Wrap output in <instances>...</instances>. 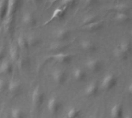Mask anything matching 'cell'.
Returning a JSON list of instances; mask_svg holds the SVG:
<instances>
[{"instance_id": "5", "label": "cell", "mask_w": 132, "mask_h": 118, "mask_svg": "<svg viewBox=\"0 0 132 118\" xmlns=\"http://www.w3.org/2000/svg\"><path fill=\"white\" fill-rule=\"evenodd\" d=\"M85 66L87 69V70H89L90 72L97 73L102 69L103 64L100 60L95 58H90L87 60L85 63Z\"/></svg>"}, {"instance_id": "37", "label": "cell", "mask_w": 132, "mask_h": 118, "mask_svg": "<svg viewBox=\"0 0 132 118\" xmlns=\"http://www.w3.org/2000/svg\"><path fill=\"white\" fill-rule=\"evenodd\" d=\"M59 0H52L51 2H50V7H51L52 5H53L54 4H56L57 2H58Z\"/></svg>"}, {"instance_id": "15", "label": "cell", "mask_w": 132, "mask_h": 118, "mask_svg": "<svg viewBox=\"0 0 132 118\" xmlns=\"http://www.w3.org/2000/svg\"><path fill=\"white\" fill-rule=\"evenodd\" d=\"M22 23L29 27H33L36 25V19L33 13L26 12L22 15Z\"/></svg>"}, {"instance_id": "2", "label": "cell", "mask_w": 132, "mask_h": 118, "mask_svg": "<svg viewBox=\"0 0 132 118\" xmlns=\"http://www.w3.org/2000/svg\"><path fill=\"white\" fill-rule=\"evenodd\" d=\"M44 99H45V95L43 91L42 90L40 87L39 86L36 87L33 90L31 96V101H32V107L35 109H39L43 105L44 102Z\"/></svg>"}, {"instance_id": "33", "label": "cell", "mask_w": 132, "mask_h": 118, "mask_svg": "<svg viewBox=\"0 0 132 118\" xmlns=\"http://www.w3.org/2000/svg\"><path fill=\"white\" fill-rule=\"evenodd\" d=\"M7 88V83L4 79H0V93H2L5 91V90Z\"/></svg>"}, {"instance_id": "11", "label": "cell", "mask_w": 132, "mask_h": 118, "mask_svg": "<svg viewBox=\"0 0 132 118\" xmlns=\"http://www.w3.org/2000/svg\"><path fill=\"white\" fill-rule=\"evenodd\" d=\"M22 0H8V10L5 18L13 17L19 8Z\"/></svg>"}, {"instance_id": "32", "label": "cell", "mask_w": 132, "mask_h": 118, "mask_svg": "<svg viewBox=\"0 0 132 118\" xmlns=\"http://www.w3.org/2000/svg\"><path fill=\"white\" fill-rule=\"evenodd\" d=\"M19 62V66L21 69H24L26 68L27 66H29V60L27 57L22 56V57H19V59L18 60Z\"/></svg>"}, {"instance_id": "13", "label": "cell", "mask_w": 132, "mask_h": 118, "mask_svg": "<svg viewBox=\"0 0 132 118\" xmlns=\"http://www.w3.org/2000/svg\"><path fill=\"white\" fill-rule=\"evenodd\" d=\"M80 48L88 53H94L97 51V44L90 39H84L80 42Z\"/></svg>"}, {"instance_id": "14", "label": "cell", "mask_w": 132, "mask_h": 118, "mask_svg": "<svg viewBox=\"0 0 132 118\" xmlns=\"http://www.w3.org/2000/svg\"><path fill=\"white\" fill-rule=\"evenodd\" d=\"M67 49H68V45L64 42L56 41L52 43L50 46V51L55 52L56 53H64Z\"/></svg>"}, {"instance_id": "20", "label": "cell", "mask_w": 132, "mask_h": 118, "mask_svg": "<svg viewBox=\"0 0 132 118\" xmlns=\"http://www.w3.org/2000/svg\"><path fill=\"white\" fill-rule=\"evenodd\" d=\"M114 21L121 24L128 23L130 21V16L125 12H118L114 15Z\"/></svg>"}, {"instance_id": "27", "label": "cell", "mask_w": 132, "mask_h": 118, "mask_svg": "<svg viewBox=\"0 0 132 118\" xmlns=\"http://www.w3.org/2000/svg\"><path fill=\"white\" fill-rule=\"evenodd\" d=\"M81 111L80 109L73 107L69 109L67 113V118H79L80 117Z\"/></svg>"}, {"instance_id": "6", "label": "cell", "mask_w": 132, "mask_h": 118, "mask_svg": "<svg viewBox=\"0 0 132 118\" xmlns=\"http://www.w3.org/2000/svg\"><path fill=\"white\" fill-rule=\"evenodd\" d=\"M61 109V103L56 97L50 98L47 102V110L52 115L57 114Z\"/></svg>"}, {"instance_id": "24", "label": "cell", "mask_w": 132, "mask_h": 118, "mask_svg": "<svg viewBox=\"0 0 132 118\" xmlns=\"http://www.w3.org/2000/svg\"><path fill=\"white\" fill-rule=\"evenodd\" d=\"M8 10V0H0V22L4 21Z\"/></svg>"}, {"instance_id": "19", "label": "cell", "mask_w": 132, "mask_h": 118, "mask_svg": "<svg viewBox=\"0 0 132 118\" xmlns=\"http://www.w3.org/2000/svg\"><path fill=\"white\" fill-rule=\"evenodd\" d=\"M87 73L81 68H76L73 71V78L77 82H82L86 80Z\"/></svg>"}, {"instance_id": "26", "label": "cell", "mask_w": 132, "mask_h": 118, "mask_svg": "<svg viewBox=\"0 0 132 118\" xmlns=\"http://www.w3.org/2000/svg\"><path fill=\"white\" fill-rule=\"evenodd\" d=\"M118 48H119L125 53L129 55V53H131V43L129 40H125V41L121 42L118 46Z\"/></svg>"}, {"instance_id": "28", "label": "cell", "mask_w": 132, "mask_h": 118, "mask_svg": "<svg viewBox=\"0 0 132 118\" xmlns=\"http://www.w3.org/2000/svg\"><path fill=\"white\" fill-rule=\"evenodd\" d=\"M114 56L119 60H121V61H125L128 59V55L125 53L124 52H122L119 48H118V46L115 47V49H114Z\"/></svg>"}, {"instance_id": "29", "label": "cell", "mask_w": 132, "mask_h": 118, "mask_svg": "<svg viewBox=\"0 0 132 118\" xmlns=\"http://www.w3.org/2000/svg\"><path fill=\"white\" fill-rule=\"evenodd\" d=\"M14 22H15L14 16L9 17V18H5L4 19V28H5V29L8 32H10L14 27Z\"/></svg>"}, {"instance_id": "10", "label": "cell", "mask_w": 132, "mask_h": 118, "mask_svg": "<svg viewBox=\"0 0 132 118\" xmlns=\"http://www.w3.org/2000/svg\"><path fill=\"white\" fill-rule=\"evenodd\" d=\"M99 92V85L96 82H92L88 84L84 91V96L87 97H94L97 95Z\"/></svg>"}, {"instance_id": "7", "label": "cell", "mask_w": 132, "mask_h": 118, "mask_svg": "<svg viewBox=\"0 0 132 118\" xmlns=\"http://www.w3.org/2000/svg\"><path fill=\"white\" fill-rule=\"evenodd\" d=\"M70 34H71V32L69 29L60 28V29H56L53 32V36L56 41L64 42L70 37Z\"/></svg>"}, {"instance_id": "1", "label": "cell", "mask_w": 132, "mask_h": 118, "mask_svg": "<svg viewBox=\"0 0 132 118\" xmlns=\"http://www.w3.org/2000/svg\"><path fill=\"white\" fill-rule=\"evenodd\" d=\"M118 83V78L114 73L106 74L101 83V87L104 91H110L113 90Z\"/></svg>"}, {"instance_id": "16", "label": "cell", "mask_w": 132, "mask_h": 118, "mask_svg": "<svg viewBox=\"0 0 132 118\" xmlns=\"http://www.w3.org/2000/svg\"><path fill=\"white\" fill-rule=\"evenodd\" d=\"M13 72V66L8 60H2L0 64V75H10Z\"/></svg>"}, {"instance_id": "30", "label": "cell", "mask_w": 132, "mask_h": 118, "mask_svg": "<svg viewBox=\"0 0 132 118\" xmlns=\"http://www.w3.org/2000/svg\"><path fill=\"white\" fill-rule=\"evenodd\" d=\"M11 117L12 118H24V112L21 108L15 107L12 109L11 111Z\"/></svg>"}, {"instance_id": "34", "label": "cell", "mask_w": 132, "mask_h": 118, "mask_svg": "<svg viewBox=\"0 0 132 118\" xmlns=\"http://www.w3.org/2000/svg\"><path fill=\"white\" fill-rule=\"evenodd\" d=\"M97 2V0H85V6L90 7Z\"/></svg>"}, {"instance_id": "39", "label": "cell", "mask_w": 132, "mask_h": 118, "mask_svg": "<svg viewBox=\"0 0 132 118\" xmlns=\"http://www.w3.org/2000/svg\"><path fill=\"white\" fill-rule=\"evenodd\" d=\"M93 118H101V117H94Z\"/></svg>"}, {"instance_id": "3", "label": "cell", "mask_w": 132, "mask_h": 118, "mask_svg": "<svg viewBox=\"0 0 132 118\" xmlns=\"http://www.w3.org/2000/svg\"><path fill=\"white\" fill-rule=\"evenodd\" d=\"M48 60H53L54 62L61 63V64H68L73 60V56L66 53H59L50 55L46 57Z\"/></svg>"}, {"instance_id": "25", "label": "cell", "mask_w": 132, "mask_h": 118, "mask_svg": "<svg viewBox=\"0 0 132 118\" xmlns=\"http://www.w3.org/2000/svg\"><path fill=\"white\" fill-rule=\"evenodd\" d=\"M26 39L29 44V48L30 47H36L37 46H39L41 43V39H39V37L35 36V35H29L28 36H26Z\"/></svg>"}, {"instance_id": "4", "label": "cell", "mask_w": 132, "mask_h": 118, "mask_svg": "<svg viewBox=\"0 0 132 118\" xmlns=\"http://www.w3.org/2000/svg\"><path fill=\"white\" fill-rule=\"evenodd\" d=\"M51 77L53 81L57 85H63L66 83L67 80V75L66 71L59 68H56L52 71Z\"/></svg>"}, {"instance_id": "36", "label": "cell", "mask_w": 132, "mask_h": 118, "mask_svg": "<svg viewBox=\"0 0 132 118\" xmlns=\"http://www.w3.org/2000/svg\"><path fill=\"white\" fill-rule=\"evenodd\" d=\"M33 5H39V4H40L42 2H43V0H29Z\"/></svg>"}, {"instance_id": "35", "label": "cell", "mask_w": 132, "mask_h": 118, "mask_svg": "<svg viewBox=\"0 0 132 118\" xmlns=\"http://www.w3.org/2000/svg\"><path fill=\"white\" fill-rule=\"evenodd\" d=\"M5 56V49L3 46H0V63L3 60Z\"/></svg>"}, {"instance_id": "12", "label": "cell", "mask_w": 132, "mask_h": 118, "mask_svg": "<svg viewBox=\"0 0 132 118\" xmlns=\"http://www.w3.org/2000/svg\"><path fill=\"white\" fill-rule=\"evenodd\" d=\"M104 26V21H100L97 20L93 23H90L89 25L82 26L80 29L83 31L85 32H97L99 30H101Z\"/></svg>"}, {"instance_id": "22", "label": "cell", "mask_w": 132, "mask_h": 118, "mask_svg": "<svg viewBox=\"0 0 132 118\" xmlns=\"http://www.w3.org/2000/svg\"><path fill=\"white\" fill-rule=\"evenodd\" d=\"M19 49L17 46V45H12L9 48V56L10 58L12 61H18V60L20 57V54H19Z\"/></svg>"}, {"instance_id": "38", "label": "cell", "mask_w": 132, "mask_h": 118, "mask_svg": "<svg viewBox=\"0 0 132 118\" xmlns=\"http://www.w3.org/2000/svg\"><path fill=\"white\" fill-rule=\"evenodd\" d=\"M123 118H132V117H131V114H127L126 116L123 117Z\"/></svg>"}, {"instance_id": "9", "label": "cell", "mask_w": 132, "mask_h": 118, "mask_svg": "<svg viewBox=\"0 0 132 118\" xmlns=\"http://www.w3.org/2000/svg\"><path fill=\"white\" fill-rule=\"evenodd\" d=\"M7 89L10 94L12 95H18L22 92V86L19 81L17 80H11L9 84H7Z\"/></svg>"}, {"instance_id": "17", "label": "cell", "mask_w": 132, "mask_h": 118, "mask_svg": "<svg viewBox=\"0 0 132 118\" xmlns=\"http://www.w3.org/2000/svg\"><path fill=\"white\" fill-rule=\"evenodd\" d=\"M111 118H123L124 117V109L121 104H115L112 106L111 109Z\"/></svg>"}, {"instance_id": "23", "label": "cell", "mask_w": 132, "mask_h": 118, "mask_svg": "<svg viewBox=\"0 0 132 118\" xmlns=\"http://www.w3.org/2000/svg\"><path fill=\"white\" fill-rule=\"evenodd\" d=\"M17 46L21 50H27L29 49V44H28V42L26 39V36H24L23 35H20L18 37Z\"/></svg>"}, {"instance_id": "8", "label": "cell", "mask_w": 132, "mask_h": 118, "mask_svg": "<svg viewBox=\"0 0 132 118\" xmlns=\"http://www.w3.org/2000/svg\"><path fill=\"white\" fill-rule=\"evenodd\" d=\"M67 8H63V7H59V8L56 9L54 10L53 15H52L51 17L50 18V19H48L46 22H45L43 23V26H47V25H49L50 23H51L52 22L55 21L56 19H59L63 18V17L65 15V14H66V12H67Z\"/></svg>"}, {"instance_id": "18", "label": "cell", "mask_w": 132, "mask_h": 118, "mask_svg": "<svg viewBox=\"0 0 132 118\" xmlns=\"http://www.w3.org/2000/svg\"><path fill=\"white\" fill-rule=\"evenodd\" d=\"M130 10V6L127 3H119L114 6H111L108 9L109 12H114L116 13L118 12H125L126 13Z\"/></svg>"}, {"instance_id": "31", "label": "cell", "mask_w": 132, "mask_h": 118, "mask_svg": "<svg viewBox=\"0 0 132 118\" xmlns=\"http://www.w3.org/2000/svg\"><path fill=\"white\" fill-rule=\"evenodd\" d=\"M75 4H76V0H61L60 7L67 8L68 9L69 8L73 7Z\"/></svg>"}, {"instance_id": "21", "label": "cell", "mask_w": 132, "mask_h": 118, "mask_svg": "<svg viewBox=\"0 0 132 118\" xmlns=\"http://www.w3.org/2000/svg\"><path fill=\"white\" fill-rule=\"evenodd\" d=\"M97 16L94 14H88L84 16L80 22V26H84L87 25H89L90 23H93L96 21H97Z\"/></svg>"}]
</instances>
